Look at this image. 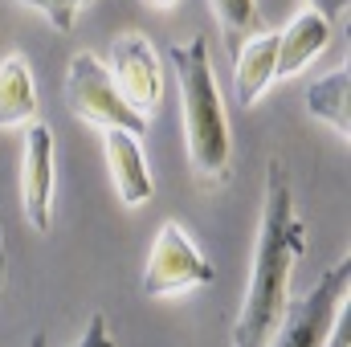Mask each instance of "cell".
Returning a JSON list of instances; mask_svg holds the SVG:
<instances>
[{"label": "cell", "mask_w": 351, "mask_h": 347, "mask_svg": "<svg viewBox=\"0 0 351 347\" xmlns=\"http://www.w3.org/2000/svg\"><path fill=\"white\" fill-rule=\"evenodd\" d=\"M331 41V21L319 16L315 8H302L282 33H278V78H290L306 70Z\"/></svg>", "instance_id": "obj_11"}, {"label": "cell", "mask_w": 351, "mask_h": 347, "mask_svg": "<svg viewBox=\"0 0 351 347\" xmlns=\"http://www.w3.org/2000/svg\"><path fill=\"white\" fill-rule=\"evenodd\" d=\"M213 278H217V270H213V261L200 254L192 233L180 221H164L156 241H152L139 290L147 298H172V294H184L192 286H208Z\"/></svg>", "instance_id": "obj_5"}, {"label": "cell", "mask_w": 351, "mask_h": 347, "mask_svg": "<svg viewBox=\"0 0 351 347\" xmlns=\"http://www.w3.org/2000/svg\"><path fill=\"white\" fill-rule=\"evenodd\" d=\"M147 8H156V12H164V8H176V0H143Z\"/></svg>", "instance_id": "obj_18"}, {"label": "cell", "mask_w": 351, "mask_h": 347, "mask_svg": "<svg viewBox=\"0 0 351 347\" xmlns=\"http://www.w3.org/2000/svg\"><path fill=\"white\" fill-rule=\"evenodd\" d=\"M102 152H106V172L127 208H139L156 196V180L143 156V139L127 131H102Z\"/></svg>", "instance_id": "obj_8"}, {"label": "cell", "mask_w": 351, "mask_h": 347, "mask_svg": "<svg viewBox=\"0 0 351 347\" xmlns=\"http://www.w3.org/2000/svg\"><path fill=\"white\" fill-rule=\"evenodd\" d=\"M102 66H106L114 90L123 94V102L139 119H152L160 110V102H164V62H160L156 45L143 33H135V29L119 33L110 41V58Z\"/></svg>", "instance_id": "obj_6"}, {"label": "cell", "mask_w": 351, "mask_h": 347, "mask_svg": "<svg viewBox=\"0 0 351 347\" xmlns=\"http://www.w3.org/2000/svg\"><path fill=\"white\" fill-rule=\"evenodd\" d=\"M348 282H351V258H339L323 278L302 294L290 298L278 331L269 335L265 347H327L335 319L348 311Z\"/></svg>", "instance_id": "obj_3"}, {"label": "cell", "mask_w": 351, "mask_h": 347, "mask_svg": "<svg viewBox=\"0 0 351 347\" xmlns=\"http://www.w3.org/2000/svg\"><path fill=\"white\" fill-rule=\"evenodd\" d=\"M21 4H29V8H37L41 16H49V25L58 29V33H70L74 29V16L94 4V0H21Z\"/></svg>", "instance_id": "obj_14"}, {"label": "cell", "mask_w": 351, "mask_h": 347, "mask_svg": "<svg viewBox=\"0 0 351 347\" xmlns=\"http://www.w3.org/2000/svg\"><path fill=\"white\" fill-rule=\"evenodd\" d=\"M208 8H213V16H217V25H221V33H225L233 53H237V45L245 37H254V33L265 29L258 0H208Z\"/></svg>", "instance_id": "obj_13"}, {"label": "cell", "mask_w": 351, "mask_h": 347, "mask_svg": "<svg viewBox=\"0 0 351 347\" xmlns=\"http://www.w3.org/2000/svg\"><path fill=\"white\" fill-rule=\"evenodd\" d=\"M41 119V98L33 66L25 62L21 49H8L0 58V131H25Z\"/></svg>", "instance_id": "obj_10"}, {"label": "cell", "mask_w": 351, "mask_h": 347, "mask_svg": "<svg viewBox=\"0 0 351 347\" xmlns=\"http://www.w3.org/2000/svg\"><path fill=\"white\" fill-rule=\"evenodd\" d=\"M351 0H306V8H315L319 16H327V21H335V16H343L348 12Z\"/></svg>", "instance_id": "obj_16"}, {"label": "cell", "mask_w": 351, "mask_h": 347, "mask_svg": "<svg viewBox=\"0 0 351 347\" xmlns=\"http://www.w3.org/2000/svg\"><path fill=\"white\" fill-rule=\"evenodd\" d=\"M53 131L37 119L33 127H25V152H21V208L25 221L45 233L49 217H53Z\"/></svg>", "instance_id": "obj_7"}, {"label": "cell", "mask_w": 351, "mask_h": 347, "mask_svg": "<svg viewBox=\"0 0 351 347\" xmlns=\"http://www.w3.org/2000/svg\"><path fill=\"white\" fill-rule=\"evenodd\" d=\"M306 110L319 123L335 127L339 139H351V66H339L306 90Z\"/></svg>", "instance_id": "obj_12"}, {"label": "cell", "mask_w": 351, "mask_h": 347, "mask_svg": "<svg viewBox=\"0 0 351 347\" xmlns=\"http://www.w3.org/2000/svg\"><path fill=\"white\" fill-rule=\"evenodd\" d=\"M74 347H114V335H110L106 319H102V315H90L86 331H82V339H78Z\"/></svg>", "instance_id": "obj_15"}, {"label": "cell", "mask_w": 351, "mask_h": 347, "mask_svg": "<svg viewBox=\"0 0 351 347\" xmlns=\"http://www.w3.org/2000/svg\"><path fill=\"white\" fill-rule=\"evenodd\" d=\"M274 78H278V33L262 29V33L245 37L233 53V98H237V106L250 110L269 90Z\"/></svg>", "instance_id": "obj_9"}, {"label": "cell", "mask_w": 351, "mask_h": 347, "mask_svg": "<svg viewBox=\"0 0 351 347\" xmlns=\"http://www.w3.org/2000/svg\"><path fill=\"white\" fill-rule=\"evenodd\" d=\"M306 250V225L294 208V192L286 184V168L269 164L265 204L258 225V246L250 265V286L233 323V347H265L290 307V274Z\"/></svg>", "instance_id": "obj_1"}, {"label": "cell", "mask_w": 351, "mask_h": 347, "mask_svg": "<svg viewBox=\"0 0 351 347\" xmlns=\"http://www.w3.org/2000/svg\"><path fill=\"white\" fill-rule=\"evenodd\" d=\"M66 110L78 115L90 127H102V131H127V135H139L147 131V119H139L123 94L114 90L102 58H94L90 49L70 58V70H66Z\"/></svg>", "instance_id": "obj_4"}, {"label": "cell", "mask_w": 351, "mask_h": 347, "mask_svg": "<svg viewBox=\"0 0 351 347\" xmlns=\"http://www.w3.org/2000/svg\"><path fill=\"white\" fill-rule=\"evenodd\" d=\"M172 70L180 82V119H184V147L192 172L208 184H225L233 168V135L225 98L217 90V74L208 62L204 37H188L172 45Z\"/></svg>", "instance_id": "obj_2"}, {"label": "cell", "mask_w": 351, "mask_h": 347, "mask_svg": "<svg viewBox=\"0 0 351 347\" xmlns=\"http://www.w3.org/2000/svg\"><path fill=\"white\" fill-rule=\"evenodd\" d=\"M327 347H351V335H348V311L335 319V327H331V339H327Z\"/></svg>", "instance_id": "obj_17"}]
</instances>
